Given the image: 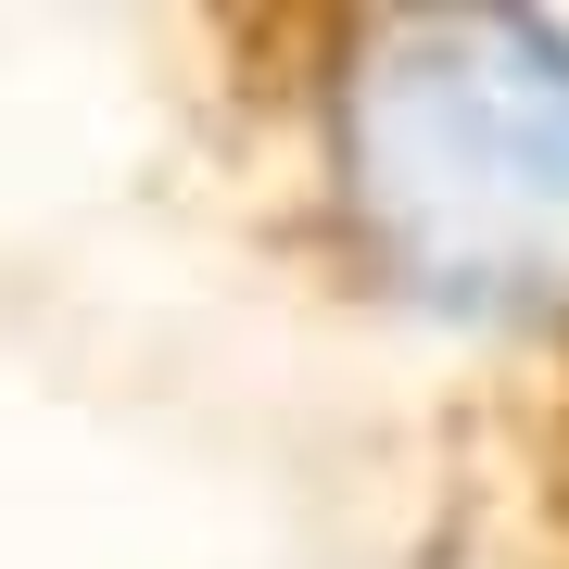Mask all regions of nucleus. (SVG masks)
<instances>
[{"instance_id":"1","label":"nucleus","mask_w":569,"mask_h":569,"mask_svg":"<svg viewBox=\"0 0 569 569\" xmlns=\"http://www.w3.org/2000/svg\"><path fill=\"white\" fill-rule=\"evenodd\" d=\"M317 152L380 291L456 329H569V26L481 0L342 26Z\"/></svg>"}]
</instances>
